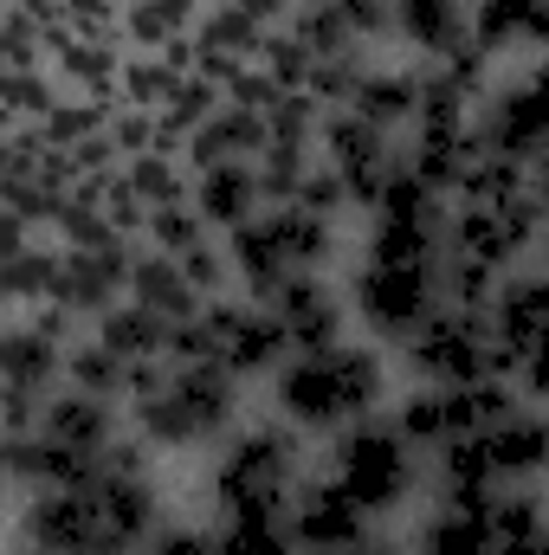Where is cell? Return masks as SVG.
<instances>
[{
    "instance_id": "cell-19",
    "label": "cell",
    "mask_w": 549,
    "mask_h": 555,
    "mask_svg": "<svg viewBox=\"0 0 549 555\" xmlns=\"http://www.w3.org/2000/svg\"><path fill=\"white\" fill-rule=\"evenodd\" d=\"M220 555H310L284 517H214Z\"/></svg>"
},
{
    "instance_id": "cell-13",
    "label": "cell",
    "mask_w": 549,
    "mask_h": 555,
    "mask_svg": "<svg viewBox=\"0 0 549 555\" xmlns=\"http://www.w3.org/2000/svg\"><path fill=\"white\" fill-rule=\"evenodd\" d=\"M491 504H433L413 530V555H491V543H498Z\"/></svg>"
},
{
    "instance_id": "cell-24",
    "label": "cell",
    "mask_w": 549,
    "mask_h": 555,
    "mask_svg": "<svg viewBox=\"0 0 549 555\" xmlns=\"http://www.w3.org/2000/svg\"><path fill=\"white\" fill-rule=\"evenodd\" d=\"M20 555H46V550H20Z\"/></svg>"
},
{
    "instance_id": "cell-23",
    "label": "cell",
    "mask_w": 549,
    "mask_h": 555,
    "mask_svg": "<svg viewBox=\"0 0 549 555\" xmlns=\"http://www.w3.org/2000/svg\"><path fill=\"white\" fill-rule=\"evenodd\" d=\"M537 266L549 272V220H544V240H537Z\"/></svg>"
},
{
    "instance_id": "cell-16",
    "label": "cell",
    "mask_w": 549,
    "mask_h": 555,
    "mask_svg": "<svg viewBox=\"0 0 549 555\" xmlns=\"http://www.w3.org/2000/svg\"><path fill=\"white\" fill-rule=\"evenodd\" d=\"M130 297H137L142 310L168 317V323H194V317H201V304H207V297H201V291L188 284L181 259H162V253H149V246H142V259H137Z\"/></svg>"
},
{
    "instance_id": "cell-22",
    "label": "cell",
    "mask_w": 549,
    "mask_h": 555,
    "mask_svg": "<svg viewBox=\"0 0 549 555\" xmlns=\"http://www.w3.org/2000/svg\"><path fill=\"white\" fill-rule=\"evenodd\" d=\"M349 555H401V550H395V543H388V537H369V543H362V550H349Z\"/></svg>"
},
{
    "instance_id": "cell-15",
    "label": "cell",
    "mask_w": 549,
    "mask_h": 555,
    "mask_svg": "<svg viewBox=\"0 0 549 555\" xmlns=\"http://www.w3.org/2000/svg\"><path fill=\"white\" fill-rule=\"evenodd\" d=\"M91 330H98L117 356H130L137 369H149V362H168V356H175V330H181V323H168V317L142 310L137 297H124V304H111Z\"/></svg>"
},
{
    "instance_id": "cell-2",
    "label": "cell",
    "mask_w": 549,
    "mask_h": 555,
    "mask_svg": "<svg viewBox=\"0 0 549 555\" xmlns=\"http://www.w3.org/2000/svg\"><path fill=\"white\" fill-rule=\"evenodd\" d=\"M130 433L168 452H207L227 446L246 426V382H233L214 362H149L130 395Z\"/></svg>"
},
{
    "instance_id": "cell-9",
    "label": "cell",
    "mask_w": 549,
    "mask_h": 555,
    "mask_svg": "<svg viewBox=\"0 0 549 555\" xmlns=\"http://www.w3.org/2000/svg\"><path fill=\"white\" fill-rule=\"evenodd\" d=\"M272 304V317L284 323V336H291V356H304V349H330V343H349L356 336V310H349V291H343V278L330 272H304L291 278Z\"/></svg>"
},
{
    "instance_id": "cell-5",
    "label": "cell",
    "mask_w": 549,
    "mask_h": 555,
    "mask_svg": "<svg viewBox=\"0 0 549 555\" xmlns=\"http://www.w3.org/2000/svg\"><path fill=\"white\" fill-rule=\"evenodd\" d=\"M323 472H330L375 524L395 517V511H408L413 498L426 491V452H413L388 414L356 420V426H343L336 439H323Z\"/></svg>"
},
{
    "instance_id": "cell-18",
    "label": "cell",
    "mask_w": 549,
    "mask_h": 555,
    "mask_svg": "<svg viewBox=\"0 0 549 555\" xmlns=\"http://www.w3.org/2000/svg\"><path fill=\"white\" fill-rule=\"evenodd\" d=\"M207 240H220V233L201 220V207H194V201L155 207V214H149V227H142V246H149V253H162V259H188V253H201Z\"/></svg>"
},
{
    "instance_id": "cell-14",
    "label": "cell",
    "mask_w": 549,
    "mask_h": 555,
    "mask_svg": "<svg viewBox=\"0 0 549 555\" xmlns=\"http://www.w3.org/2000/svg\"><path fill=\"white\" fill-rule=\"evenodd\" d=\"M137 375H142L137 362H130V356H117L98 330H85V336L72 343V356H65V388L98 395V401H117V408H130Z\"/></svg>"
},
{
    "instance_id": "cell-11",
    "label": "cell",
    "mask_w": 549,
    "mask_h": 555,
    "mask_svg": "<svg viewBox=\"0 0 549 555\" xmlns=\"http://www.w3.org/2000/svg\"><path fill=\"white\" fill-rule=\"evenodd\" d=\"M485 446H491L505 485H537V491L549 485V408L518 401L511 414L485 433Z\"/></svg>"
},
{
    "instance_id": "cell-8",
    "label": "cell",
    "mask_w": 549,
    "mask_h": 555,
    "mask_svg": "<svg viewBox=\"0 0 549 555\" xmlns=\"http://www.w3.org/2000/svg\"><path fill=\"white\" fill-rule=\"evenodd\" d=\"M284 524H291V537H297L310 555H349V550H362V543L375 537V517H369L330 472H310V478L297 485Z\"/></svg>"
},
{
    "instance_id": "cell-6",
    "label": "cell",
    "mask_w": 549,
    "mask_h": 555,
    "mask_svg": "<svg viewBox=\"0 0 549 555\" xmlns=\"http://www.w3.org/2000/svg\"><path fill=\"white\" fill-rule=\"evenodd\" d=\"M395 369L420 388H472V382H505V349L491 330V310L439 304L408 343L395 349Z\"/></svg>"
},
{
    "instance_id": "cell-1",
    "label": "cell",
    "mask_w": 549,
    "mask_h": 555,
    "mask_svg": "<svg viewBox=\"0 0 549 555\" xmlns=\"http://www.w3.org/2000/svg\"><path fill=\"white\" fill-rule=\"evenodd\" d=\"M395 408V349L349 336L330 349H304L272 375V414L291 420L310 446L336 439L356 420H375Z\"/></svg>"
},
{
    "instance_id": "cell-4",
    "label": "cell",
    "mask_w": 549,
    "mask_h": 555,
    "mask_svg": "<svg viewBox=\"0 0 549 555\" xmlns=\"http://www.w3.org/2000/svg\"><path fill=\"white\" fill-rule=\"evenodd\" d=\"M168 362H214L233 382H272L291 362V336L272 317V304H259L246 291H227V297H207L201 317L175 330V356Z\"/></svg>"
},
{
    "instance_id": "cell-20",
    "label": "cell",
    "mask_w": 549,
    "mask_h": 555,
    "mask_svg": "<svg viewBox=\"0 0 549 555\" xmlns=\"http://www.w3.org/2000/svg\"><path fill=\"white\" fill-rule=\"evenodd\" d=\"M511 388H518L524 401L549 408V330H544V336H531V343L511 356Z\"/></svg>"
},
{
    "instance_id": "cell-10",
    "label": "cell",
    "mask_w": 549,
    "mask_h": 555,
    "mask_svg": "<svg viewBox=\"0 0 549 555\" xmlns=\"http://www.w3.org/2000/svg\"><path fill=\"white\" fill-rule=\"evenodd\" d=\"M188 201L201 207V220L227 240L240 233L246 220H259L272 201H266V181H259V162H214V168H188Z\"/></svg>"
},
{
    "instance_id": "cell-3",
    "label": "cell",
    "mask_w": 549,
    "mask_h": 555,
    "mask_svg": "<svg viewBox=\"0 0 549 555\" xmlns=\"http://www.w3.org/2000/svg\"><path fill=\"white\" fill-rule=\"evenodd\" d=\"M310 478V439L291 420H246L227 446H214L207 498L214 517H291L297 485Z\"/></svg>"
},
{
    "instance_id": "cell-7",
    "label": "cell",
    "mask_w": 549,
    "mask_h": 555,
    "mask_svg": "<svg viewBox=\"0 0 549 555\" xmlns=\"http://www.w3.org/2000/svg\"><path fill=\"white\" fill-rule=\"evenodd\" d=\"M439 266H446V259H439ZM439 266H408V259H369V253H356V266L343 272L356 330H362L369 343H382V349H401L413 330L446 304Z\"/></svg>"
},
{
    "instance_id": "cell-21",
    "label": "cell",
    "mask_w": 549,
    "mask_h": 555,
    "mask_svg": "<svg viewBox=\"0 0 549 555\" xmlns=\"http://www.w3.org/2000/svg\"><path fill=\"white\" fill-rule=\"evenodd\" d=\"M142 555H220V537H214V524H181V517H168L162 537Z\"/></svg>"
},
{
    "instance_id": "cell-17",
    "label": "cell",
    "mask_w": 549,
    "mask_h": 555,
    "mask_svg": "<svg viewBox=\"0 0 549 555\" xmlns=\"http://www.w3.org/2000/svg\"><path fill=\"white\" fill-rule=\"evenodd\" d=\"M531 20H537V0H472V46H485L491 59L505 52H531Z\"/></svg>"
},
{
    "instance_id": "cell-12",
    "label": "cell",
    "mask_w": 549,
    "mask_h": 555,
    "mask_svg": "<svg viewBox=\"0 0 549 555\" xmlns=\"http://www.w3.org/2000/svg\"><path fill=\"white\" fill-rule=\"evenodd\" d=\"M395 39L420 65L452 59L472 39V0H395Z\"/></svg>"
}]
</instances>
